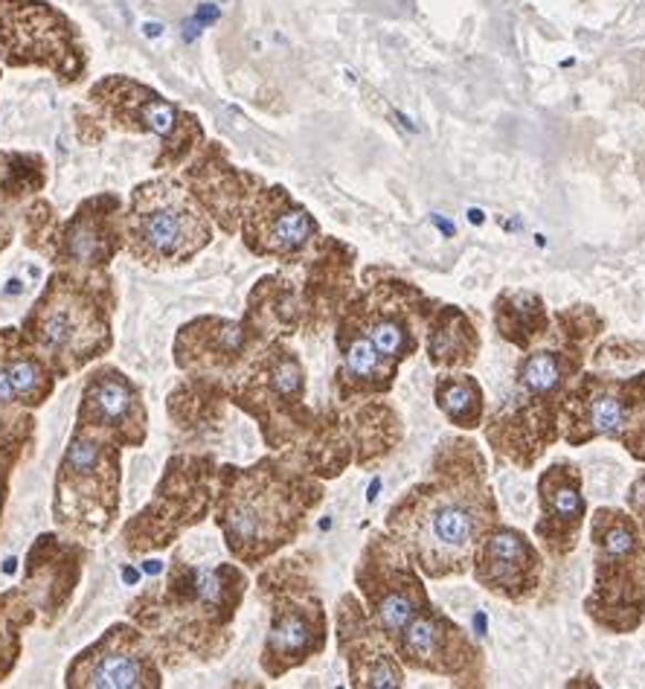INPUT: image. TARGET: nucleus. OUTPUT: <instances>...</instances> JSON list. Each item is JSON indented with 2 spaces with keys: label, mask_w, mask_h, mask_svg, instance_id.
Here are the masks:
<instances>
[{
  "label": "nucleus",
  "mask_w": 645,
  "mask_h": 689,
  "mask_svg": "<svg viewBox=\"0 0 645 689\" xmlns=\"http://www.w3.org/2000/svg\"><path fill=\"white\" fill-rule=\"evenodd\" d=\"M500 524L489 468L471 439H442L428 475L387 513L385 529L424 579L471 574L480 538Z\"/></svg>",
  "instance_id": "obj_1"
},
{
  "label": "nucleus",
  "mask_w": 645,
  "mask_h": 689,
  "mask_svg": "<svg viewBox=\"0 0 645 689\" xmlns=\"http://www.w3.org/2000/svg\"><path fill=\"white\" fill-rule=\"evenodd\" d=\"M605 321L591 306L561 308L553 326L515 367V393L485 422V439L494 454L518 468H532L541 454L561 437V405L567 387L582 373L593 341Z\"/></svg>",
  "instance_id": "obj_2"
},
{
  "label": "nucleus",
  "mask_w": 645,
  "mask_h": 689,
  "mask_svg": "<svg viewBox=\"0 0 645 689\" xmlns=\"http://www.w3.org/2000/svg\"><path fill=\"white\" fill-rule=\"evenodd\" d=\"M320 500V483L262 459L254 468H224L215 521L238 561L259 565L300 533Z\"/></svg>",
  "instance_id": "obj_3"
},
{
  "label": "nucleus",
  "mask_w": 645,
  "mask_h": 689,
  "mask_svg": "<svg viewBox=\"0 0 645 689\" xmlns=\"http://www.w3.org/2000/svg\"><path fill=\"white\" fill-rule=\"evenodd\" d=\"M593 590L584 614L607 635H634L645 620V538L625 509L600 506L591 518Z\"/></svg>",
  "instance_id": "obj_4"
},
{
  "label": "nucleus",
  "mask_w": 645,
  "mask_h": 689,
  "mask_svg": "<svg viewBox=\"0 0 645 689\" xmlns=\"http://www.w3.org/2000/svg\"><path fill=\"white\" fill-rule=\"evenodd\" d=\"M125 227L143 262H190L213 239L204 207L175 178H154L131 192Z\"/></svg>",
  "instance_id": "obj_5"
},
{
  "label": "nucleus",
  "mask_w": 645,
  "mask_h": 689,
  "mask_svg": "<svg viewBox=\"0 0 645 689\" xmlns=\"http://www.w3.org/2000/svg\"><path fill=\"white\" fill-rule=\"evenodd\" d=\"M0 62L7 68H44L62 84L85 79L82 32L47 0H0Z\"/></svg>",
  "instance_id": "obj_6"
},
{
  "label": "nucleus",
  "mask_w": 645,
  "mask_h": 689,
  "mask_svg": "<svg viewBox=\"0 0 645 689\" xmlns=\"http://www.w3.org/2000/svg\"><path fill=\"white\" fill-rule=\"evenodd\" d=\"M93 123H108L116 131H140L161 140V158L154 169H175L204 140L198 116L163 100L161 93L129 77H108L88 93Z\"/></svg>",
  "instance_id": "obj_7"
},
{
  "label": "nucleus",
  "mask_w": 645,
  "mask_h": 689,
  "mask_svg": "<svg viewBox=\"0 0 645 689\" xmlns=\"http://www.w3.org/2000/svg\"><path fill=\"white\" fill-rule=\"evenodd\" d=\"M561 437L579 448L593 439H616L634 452L645 430V373L628 378L579 373L561 405Z\"/></svg>",
  "instance_id": "obj_8"
},
{
  "label": "nucleus",
  "mask_w": 645,
  "mask_h": 689,
  "mask_svg": "<svg viewBox=\"0 0 645 689\" xmlns=\"http://www.w3.org/2000/svg\"><path fill=\"white\" fill-rule=\"evenodd\" d=\"M265 594H270V628L262 667L270 678L317 658L329 640V620L322 611L315 585L297 561H283L274 574L262 576Z\"/></svg>",
  "instance_id": "obj_9"
},
{
  "label": "nucleus",
  "mask_w": 645,
  "mask_h": 689,
  "mask_svg": "<svg viewBox=\"0 0 645 689\" xmlns=\"http://www.w3.org/2000/svg\"><path fill=\"white\" fill-rule=\"evenodd\" d=\"M355 582L361 588L364 608L378 631L396 644L401 628L413 620L416 614L430 606V594L419 567L408 559L399 541L390 533H376L361 553Z\"/></svg>",
  "instance_id": "obj_10"
},
{
  "label": "nucleus",
  "mask_w": 645,
  "mask_h": 689,
  "mask_svg": "<svg viewBox=\"0 0 645 689\" xmlns=\"http://www.w3.org/2000/svg\"><path fill=\"white\" fill-rule=\"evenodd\" d=\"M437 306V300H430L419 285L381 280L364 285V292L355 294L340 314L376 344L378 353L401 367L419 349V337Z\"/></svg>",
  "instance_id": "obj_11"
},
{
  "label": "nucleus",
  "mask_w": 645,
  "mask_h": 689,
  "mask_svg": "<svg viewBox=\"0 0 645 689\" xmlns=\"http://www.w3.org/2000/svg\"><path fill=\"white\" fill-rule=\"evenodd\" d=\"M247 579L236 565L184 567L172 570L166 602L177 622V637L190 640V651H201L204 640L227 637V626L245 597Z\"/></svg>",
  "instance_id": "obj_12"
},
{
  "label": "nucleus",
  "mask_w": 645,
  "mask_h": 689,
  "mask_svg": "<svg viewBox=\"0 0 645 689\" xmlns=\"http://www.w3.org/2000/svg\"><path fill=\"white\" fill-rule=\"evenodd\" d=\"M392 651L413 672L439 675L460 687H477L483 678V655L477 644L433 602L401 628Z\"/></svg>",
  "instance_id": "obj_13"
},
{
  "label": "nucleus",
  "mask_w": 645,
  "mask_h": 689,
  "mask_svg": "<svg viewBox=\"0 0 645 689\" xmlns=\"http://www.w3.org/2000/svg\"><path fill=\"white\" fill-rule=\"evenodd\" d=\"M471 574H474V582L489 594L523 606L541 588L544 556L521 529L494 524L477 544Z\"/></svg>",
  "instance_id": "obj_14"
},
{
  "label": "nucleus",
  "mask_w": 645,
  "mask_h": 689,
  "mask_svg": "<svg viewBox=\"0 0 645 689\" xmlns=\"http://www.w3.org/2000/svg\"><path fill=\"white\" fill-rule=\"evenodd\" d=\"M242 219H245L242 236L247 247L259 256L294 260L317 239L315 215L300 201H294L291 192L283 186H256Z\"/></svg>",
  "instance_id": "obj_15"
},
{
  "label": "nucleus",
  "mask_w": 645,
  "mask_h": 689,
  "mask_svg": "<svg viewBox=\"0 0 645 689\" xmlns=\"http://www.w3.org/2000/svg\"><path fill=\"white\" fill-rule=\"evenodd\" d=\"M338 646L349 667V681L358 689L405 687V663L392 651L378 626L369 620L355 594H346L338 606Z\"/></svg>",
  "instance_id": "obj_16"
},
{
  "label": "nucleus",
  "mask_w": 645,
  "mask_h": 689,
  "mask_svg": "<svg viewBox=\"0 0 645 689\" xmlns=\"http://www.w3.org/2000/svg\"><path fill=\"white\" fill-rule=\"evenodd\" d=\"M541 521L535 536L550 559H567L576 550L579 533L587 521V500L582 495V472L576 463L559 459L538 477Z\"/></svg>",
  "instance_id": "obj_17"
},
{
  "label": "nucleus",
  "mask_w": 645,
  "mask_h": 689,
  "mask_svg": "<svg viewBox=\"0 0 645 689\" xmlns=\"http://www.w3.org/2000/svg\"><path fill=\"white\" fill-rule=\"evenodd\" d=\"M73 683L102 689H137L161 687V675L154 669L152 655L134 631L114 628L93 651L79 660L73 669Z\"/></svg>",
  "instance_id": "obj_18"
},
{
  "label": "nucleus",
  "mask_w": 645,
  "mask_h": 689,
  "mask_svg": "<svg viewBox=\"0 0 645 689\" xmlns=\"http://www.w3.org/2000/svg\"><path fill=\"white\" fill-rule=\"evenodd\" d=\"M186 184H190L195 201L204 207V213L218 219V224L227 233H233L236 219H242L247 199L254 195L262 181L256 175H247V172H238L236 166H231L224 161L222 149L209 143L186 172Z\"/></svg>",
  "instance_id": "obj_19"
},
{
  "label": "nucleus",
  "mask_w": 645,
  "mask_h": 689,
  "mask_svg": "<svg viewBox=\"0 0 645 689\" xmlns=\"http://www.w3.org/2000/svg\"><path fill=\"white\" fill-rule=\"evenodd\" d=\"M338 344L340 367H338V396L340 402H367L392 391V384L399 378V364L390 361L376 349V344L355 326L349 317H338Z\"/></svg>",
  "instance_id": "obj_20"
},
{
  "label": "nucleus",
  "mask_w": 645,
  "mask_h": 689,
  "mask_svg": "<svg viewBox=\"0 0 645 689\" xmlns=\"http://www.w3.org/2000/svg\"><path fill=\"white\" fill-rule=\"evenodd\" d=\"M82 422H91L93 428L120 430L125 443L143 439V405H140L137 387L116 369H105L88 384Z\"/></svg>",
  "instance_id": "obj_21"
},
{
  "label": "nucleus",
  "mask_w": 645,
  "mask_h": 689,
  "mask_svg": "<svg viewBox=\"0 0 645 689\" xmlns=\"http://www.w3.org/2000/svg\"><path fill=\"white\" fill-rule=\"evenodd\" d=\"M424 349L437 369H469L480 355V332L460 306L439 303L424 326Z\"/></svg>",
  "instance_id": "obj_22"
},
{
  "label": "nucleus",
  "mask_w": 645,
  "mask_h": 689,
  "mask_svg": "<svg viewBox=\"0 0 645 689\" xmlns=\"http://www.w3.org/2000/svg\"><path fill=\"white\" fill-rule=\"evenodd\" d=\"M550 326H553V317L546 312L544 300L538 297L535 292L506 288L494 300V330L506 344L518 346L521 353L535 346L550 332Z\"/></svg>",
  "instance_id": "obj_23"
},
{
  "label": "nucleus",
  "mask_w": 645,
  "mask_h": 689,
  "mask_svg": "<svg viewBox=\"0 0 645 689\" xmlns=\"http://www.w3.org/2000/svg\"><path fill=\"white\" fill-rule=\"evenodd\" d=\"M433 402L453 428L477 430L485 422L483 384L471 373H460V369L439 373L433 382Z\"/></svg>",
  "instance_id": "obj_24"
},
{
  "label": "nucleus",
  "mask_w": 645,
  "mask_h": 689,
  "mask_svg": "<svg viewBox=\"0 0 645 689\" xmlns=\"http://www.w3.org/2000/svg\"><path fill=\"white\" fill-rule=\"evenodd\" d=\"M35 323H39V341L53 349V353H73L79 349V344L88 337L91 330V321L85 317V306H79L73 297H62L55 294L50 297V303H41L39 314H35Z\"/></svg>",
  "instance_id": "obj_25"
},
{
  "label": "nucleus",
  "mask_w": 645,
  "mask_h": 689,
  "mask_svg": "<svg viewBox=\"0 0 645 689\" xmlns=\"http://www.w3.org/2000/svg\"><path fill=\"white\" fill-rule=\"evenodd\" d=\"M7 367L9 384L16 391V398H27L30 405H39V398L44 396V376H41L39 364L27 355H9L3 361Z\"/></svg>",
  "instance_id": "obj_26"
},
{
  "label": "nucleus",
  "mask_w": 645,
  "mask_h": 689,
  "mask_svg": "<svg viewBox=\"0 0 645 689\" xmlns=\"http://www.w3.org/2000/svg\"><path fill=\"white\" fill-rule=\"evenodd\" d=\"M628 509H631V515L639 521V529H643V538H645V472L637 477V480L631 483Z\"/></svg>",
  "instance_id": "obj_27"
},
{
  "label": "nucleus",
  "mask_w": 645,
  "mask_h": 689,
  "mask_svg": "<svg viewBox=\"0 0 645 689\" xmlns=\"http://www.w3.org/2000/svg\"><path fill=\"white\" fill-rule=\"evenodd\" d=\"M198 23H207V21H215V18H218V9L213 7V3H204V7L198 9Z\"/></svg>",
  "instance_id": "obj_28"
},
{
  "label": "nucleus",
  "mask_w": 645,
  "mask_h": 689,
  "mask_svg": "<svg viewBox=\"0 0 645 689\" xmlns=\"http://www.w3.org/2000/svg\"><path fill=\"white\" fill-rule=\"evenodd\" d=\"M146 32H149V36H161V27H157V23H149Z\"/></svg>",
  "instance_id": "obj_29"
},
{
  "label": "nucleus",
  "mask_w": 645,
  "mask_h": 689,
  "mask_svg": "<svg viewBox=\"0 0 645 689\" xmlns=\"http://www.w3.org/2000/svg\"><path fill=\"white\" fill-rule=\"evenodd\" d=\"M0 158H3V154H0Z\"/></svg>",
  "instance_id": "obj_30"
}]
</instances>
